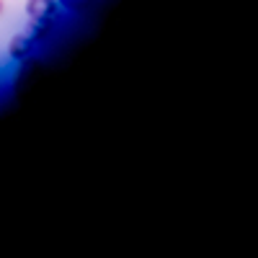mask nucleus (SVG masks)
<instances>
[{"instance_id": "1", "label": "nucleus", "mask_w": 258, "mask_h": 258, "mask_svg": "<svg viewBox=\"0 0 258 258\" xmlns=\"http://www.w3.org/2000/svg\"><path fill=\"white\" fill-rule=\"evenodd\" d=\"M57 11V0H26V16L31 21H54Z\"/></svg>"}, {"instance_id": "2", "label": "nucleus", "mask_w": 258, "mask_h": 258, "mask_svg": "<svg viewBox=\"0 0 258 258\" xmlns=\"http://www.w3.org/2000/svg\"><path fill=\"white\" fill-rule=\"evenodd\" d=\"M34 44H36V41H34L29 34H16V36H11V41H8V57L16 59V62H24V59L31 57Z\"/></svg>"}, {"instance_id": "3", "label": "nucleus", "mask_w": 258, "mask_h": 258, "mask_svg": "<svg viewBox=\"0 0 258 258\" xmlns=\"http://www.w3.org/2000/svg\"><path fill=\"white\" fill-rule=\"evenodd\" d=\"M52 29H54V21H31V39L34 41H44L52 36Z\"/></svg>"}, {"instance_id": "4", "label": "nucleus", "mask_w": 258, "mask_h": 258, "mask_svg": "<svg viewBox=\"0 0 258 258\" xmlns=\"http://www.w3.org/2000/svg\"><path fill=\"white\" fill-rule=\"evenodd\" d=\"M93 3L96 0H57V6L68 8L70 13H83V11H88Z\"/></svg>"}, {"instance_id": "5", "label": "nucleus", "mask_w": 258, "mask_h": 258, "mask_svg": "<svg viewBox=\"0 0 258 258\" xmlns=\"http://www.w3.org/2000/svg\"><path fill=\"white\" fill-rule=\"evenodd\" d=\"M3 8H6V3H3V0H0V13H3Z\"/></svg>"}]
</instances>
